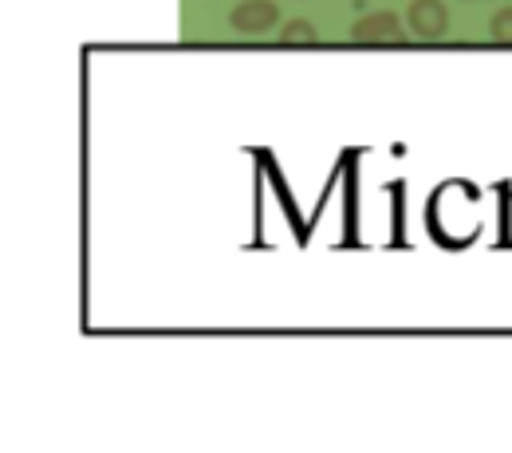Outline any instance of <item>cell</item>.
Listing matches in <instances>:
<instances>
[{
    "label": "cell",
    "mask_w": 512,
    "mask_h": 453,
    "mask_svg": "<svg viewBox=\"0 0 512 453\" xmlns=\"http://www.w3.org/2000/svg\"><path fill=\"white\" fill-rule=\"evenodd\" d=\"M406 20H410V32H414V36H422V40H442L449 32L446 0H414L410 12H406Z\"/></svg>",
    "instance_id": "1"
},
{
    "label": "cell",
    "mask_w": 512,
    "mask_h": 453,
    "mask_svg": "<svg viewBox=\"0 0 512 453\" xmlns=\"http://www.w3.org/2000/svg\"><path fill=\"white\" fill-rule=\"evenodd\" d=\"M351 40H355V44H402L406 32H402V20H398L394 12H375V16L355 20Z\"/></svg>",
    "instance_id": "2"
},
{
    "label": "cell",
    "mask_w": 512,
    "mask_h": 453,
    "mask_svg": "<svg viewBox=\"0 0 512 453\" xmlns=\"http://www.w3.org/2000/svg\"><path fill=\"white\" fill-rule=\"evenodd\" d=\"M276 20H280L276 0H245V4H237L233 16H229V24H233L241 36H260V32H268Z\"/></svg>",
    "instance_id": "3"
},
{
    "label": "cell",
    "mask_w": 512,
    "mask_h": 453,
    "mask_svg": "<svg viewBox=\"0 0 512 453\" xmlns=\"http://www.w3.org/2000/svg\"><path fill=\"white\" fill-rule=\"evenodd\" d=\"M280 40L284 44H312L316 40V24L312 20H292V24L280 28Z\"/></svg>",
    "instance_id": "4"
},
{
    "label": "cell",
    "mask_w": 512,
    "mask_h": 453,
    "mask_svg": "<svg viewBox=\"0 0 512 453\" xmlns=\"http://www.w3.org/2000/svg\"><path fill=\"white\" fill-rule=\"evenodd\" d=\"M493 40H497V44H512V4H505V8L493 16Z\"/></svg>",
    "instance_id": "5"
}]
</instances>
